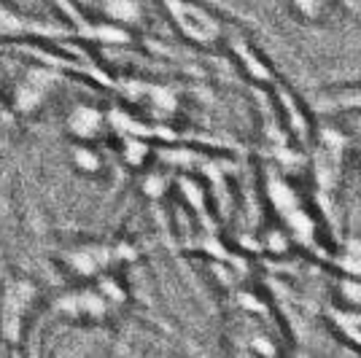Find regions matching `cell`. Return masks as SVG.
Here are the masks:
<instances>
[{
    "mask_svg": "<svg viewBox=\"0 0 361 358\" xmlns=\"http://www.w3.org/2000/svg\"><path fill=\"white\" fill-rule=\"evenodd\" d=\"M41 288L30 278H8L0 285V340L6 345H22L30 318L38 310Z\"/></svg>",
    "mask_w": 361,
    "mask_h": 358,
    "instance_id": "cell-1",
    "label": "cell"
},
{
    "mask_svg": "<svg viewBox=\"0 0 361 358\" xmlns=\"http://www.w3.org/2000/svg\"><path fill=\"white\" fill-rule=\"evenodd\" d=\"M159 3L186 41L197 46H216L224 38L221 22L197 0H159Z\"/></svg>",
    "mask_w": 361,
    "mask_h": 358,
    "instance_id": "cell-2",
    "label": "cell"
},
{
    "mask_svg": "<svg viewBox=\"0 0 361 358\" xmlns=\"http://www.w3.org/2000/svg\"><path fill=\"white\" fill-rule=\"evenodd\" d=\"M114 310V304L108 297L94 285H78L68 288L60 297L51 302V313L60 315L62 321H73V323H103Z\"/></svg>",
    "mask_w": 361,
    "mask_h": 358,
    "instance_id": "cell-3",
    "label": "cell"
},
{
    "mask_svg": "<svg viewBox=\"0 0 361 358\" xmlns=\"http://www.w3.org/2000/svg\"><path fill=\"white\" fill-rule=\"evenodd\" d=\"M57 81H60V75L51 68H32V70H27L11 90V111L19 113V116L35 113L46 103L49 92L54 90Z\"/></svg>",
    "mask_w": 361,
    "mask_h": 358,
    "instance_id": "cell-4",
    "label": "cell"
},
{
    "mask_svg": "<svg viewBox=\"0 0 361 358\" xmlns=\"http://www.w3.org/2000/svg\"><path fill=\"white\" fill-rule=\"evenodd\" d=\"M343 151H345V140L334 130H326L321 135V146L316 151V183L318 195L324 197L326 202L331 199L334 189L340 186V173H343Z\"/></svg>",
    "mask_w": 361,
    "mask_h": 358,
    "instance_id": "cell-5",
    "label": "cell"
},
{
    "mask_svg": "<svg viewBox=\"0 0 361 358\" xmlns=\"http://www.w3.org/2000/svg\"><path fill=\"white\" fill-rule=\"evenodd\" d=\"M62 264L71 269L78 280H97L114 264V248L97 242H81L62 254Z\"/></svg>",
    "mask_w": 361,
    "mask_h": 358,
    "instance_id": "cell-6",
    "label": "cell"
},
{
    "mask_svg": "<svg viewBox=\"0 0 361 358\" xmlns=\"http://www.w3.org/2000/svg\"><path fill=\"white\" fill-rule=\"evenodd\" d=\"M108 127H111V116H106L97 105L90 103L71 105L65 116V132L73 143H94L106 135Z\"/></svg>",
    "mask_w": 361,
    "mask_h": 358,
    "instance_id": "cell-7",
    "label": "cell"
},
{
    "mask_svg": "<svg viewBox=\"0 0 361 358\" xmlns=\"http://www.w3.org/2000/svg\"><path fill=\"white\" fill-rule=\"evenodd\" d=\"M54 41L60 30L0 3V41Z\"/></svg>",
    "mask_w": 361,
    "mask_h": 358,
    "instance_id": "cell-8",
    "label": "cell"
},
{
    "mask_svg": "<svg viewBox=\"0 0 361 358\" xmlns=\"http://www.w3.org/2000/svg\"><path fill=\"white\" fill-rule=\"evenodd\" d=\"M103 11L114 25H121V27H130V25L135 27L143 16L137 0H103Z\"/></svg>",
    "mask_w": 361,
    "mask_h": 358,
    "instance_id": "cell-9",
    "label": "cell"
},
{
    "mask_svg": "<svg viewBox=\"0 0 361 358\" xmlns=\"http://www.w3.org/2000/svg\"><path fill=\"white\" fill-rule=\"evenodd\" d=\"M71 164H73L81 175H97L103 170V159H100V154L94 151L92 143H73V149H71Z\"/></svg>",
    "mask_w": 361,
    "mask_h": 358,
    "instance_id": "cell-10",
    "label": "cell"
},
{
    "mask_svg": "<svg viewBox=\"0 0 361 358\" xmlns=\"http://www.w3.org/2000/svg\"><path fill=\"white\" fill-rule=\"evenodd\" d=\"M326 3L329 0H288V6L294 8V14L302 16V19H310V22L324 14Z\"/></svg>",
    "mask_w": 361,
    "mask_h": 358,
    "instance_id": "cell-11",
    "label": "cell"
},
{
    "mask_svg": "<svg viewBox=\"0 0 361 358\" xmlns=\"http://www.w3.org/2000/svg\"><path fill=\"white\" fill-rule=\"evenodd\" d=\"M345 269H350V272H356V275H361V242L359 240H350L348 242V259H345Z\"/></svg>",
    "mask_w": 361,
    "mask_h": 358,
    "instance_id": "cell-12",
    "label": "cell"
}]
</instances>
